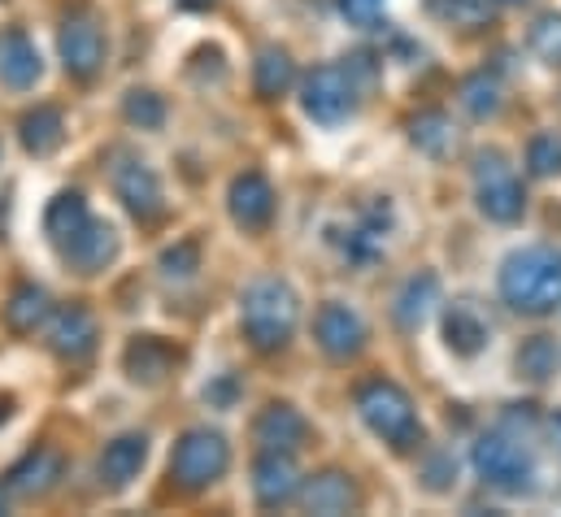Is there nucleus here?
<instances>
[{
  "mask_svg": "<svg viewBox=\"0 0 561 517\" xmlns=\"http://www.w3.org/2000/svg\"><path fill=\"white\" fill-rule=\"evenodd\" d=\"M501 296L518 313H553L561 305V253L558 249H523L501 269Z\"/></svg>",
  "mask_w": 561,
  "mask_h": 517,
  "instance_id": "f257e3e1",
  "label": "nucleus"
},
{
  "mask_svg": "<svg viewBox=\"0 0 561 517\" xmlns=\"http://www.w3.org/2000/svg\"><path fill=\"white\" fill-rule=\"evenodd\" d=\"M240 322L257 353H279L300 322V300L283 278H257L240 300Z\"/></svg>",
  "mask_w": 561,
  "mask_h": 517,
  "instance_id": "f03ea898",
  "label": "nucleus"
},
{
  "mask_svg": "<svg viewBox=\"0 0 561 517\" xmlns=\"http://www.w3.org/2000/svg\"><path fill=\"white\" fill-rule=\"evenodd\" d=\"M357 413H362V422L383 439V444H392V448H414V439H419V413H414V400L405 395V391L397 388V383H366V388L357 391Z\"/></svg>",
  "mask_w": 561,
  "mask_h": 517,
  "instance_id": "7ed1b4c3",
  "label": "nucleus"
},
{
  "mask_svg": "<svg viewBox=\"0 0 561 517\" xmlns=\"http://www.w3.org/2000/svg\"><path fill=\"white\" fill-rule=\"evenodd\" d=\"M231 466V448L218 430H187L170 457V474L183 492H201L209 483H218Z\"/></svg>",
  "mask_w": 561,
  "mask_h": 517,
  "instance_id": "20e7f679",
  "label": "nucleus"
},
{
  "mask_svg": "<svg viewBox=\"0 0 561 517\" xmlns=\"http://www.w3.org/2000/svg\"><path fill=\"white\" fill-rule=\"evenodd\" d=\"M300 92H305V96H300L305 114H309L313 123H322V127H335V123H344V118L357 110V88H353V74H348L344 66H318V70L305 79Z\"/></svg>",
  "mask_w": 561,
  "mask_h": 517,
  "instance_id": "39448f33",
  "label": "nucleus"
},
{
  "mask_svg": "<svg viewBox=\"0 0 561 517\" xmlns=\"http://www.w3.org/2000/svg\"><path fill=\"white\" fill-rule=\"evenodd\" d=\"M474 183H479V209H483L492 222H518V218H523L527 196H523V183H518V174L505 165L501 152H483V157H479Z\"/></svg>",
  "mask_w": 561,
  "mask_h": 517,
  "instance_id": "423d86ee",
  "label": "nucleus"
},
{
  "mask_svg": "<svg viewBox=\"0 0 561 517\" xmlns=\"http://www.w3.org/2000/svg\"><path fill=\"white\" fill-rule=\"evenodd\" d=\"M474 470L488 487H501V492H523L531 487V461L527 452L505 439V435H483L474 444Z\"/></svg>",
  "mask_w": 561,
  "mask_h": 517,
  "instance_id": "0eeeda50",
  "label": "nucleus"
},
{
  "mask_svg": "<svg viewBox=\"0 0 561 517\" xmlns=\"http://www.w3.org/2000/svg\"><path fill=\"white\" fill-rule=\"evenodd\" d=\"M313 335H318V348L327 357H335V361H348V357H357L366 348V322H362V313L348 309V305H335V300L318 309Z\"/></svg>",
  "mask_w": 561,
  "mask_h": 517,
  "instance_id": "6e6552de",
  "label": "nucleus"
},
{
  "mask_svg": "<svg viewBox=\"0 0 561 517\" xmlns=\"http://www.w3.org/2000/svg\"><path fill=\"white\" fill-rule=\"evenodd\" d=\"M114 187H118V196L127 200V209H131L140 222H157V218L165 214V192H161V179L152 174L148 161L127 157V161L114 170Z\"/></svg>",
  "mask_w": 561,
  "mask_h": 517,
  "instance_id": "1a4fd4ad",
  "label": "nucleus"
},
{
  "mask_svg": "<svg viewBox=\"0 0 561 517\" xmlns=\"http://www.w3.org/2000/svg\"><path fill=\"white\" fill-rule=\"evenodd\" d=\"M61 57L75 79H92L105 66V31L92 18H66L61 26Z\"/></svg>",
  "mask_w": 561,
  "mask_h": 517,
  "instance_id": "9d476101",
  "label": "nucleus"
},
{
  "mask_svg": "<svg viewBox=\"0 0 561 517\" xmlns=\"http://www.w3.org/2000/svg\"><path fill=\"white\" fill-rule=\"evenodd\" d=\"M231 218L244 227V231H262L271 218H275V187L266 174L249 170L231 183Z\"/></svg>",
  "mask_w": 561,
  "mask_h": 517,
  "instance_id": "9b49d317",
  "label": "nucleus"
},
{
  "mask_svg": "<svg viewBox=\"0 0 561 517\" xmlns=\"http://www.w3.org/2000/svg\"><path fill=\"white\" fill-rule=\"evenodd\" d=\"M48 344H53L57 357L83 361V357L96 348V318H92L83 305L61 309V313L53 318V326H48Z\"/></svg>",
  "mask_w": 561,
  "mask_h": 517,
  "instance_id": "f8f14e48",
  "label": "nucleus"
},
{
  "mask_svg": "<svg viewBox=\"0 0 561 517\" xmlns=\"http://www.w3.org/2000/svg\"><path fill=\"white\" fill-rule=\"evenodd\" d=\"M61 249V257L75 261L83 274H96V269H105L114 253H118V235L105 227V222H96V218H88L66 244H57Z\"/></svg>",
  "mask_w": 561,
  "mask_h": 517,
  "instance_id": "ddd939ff",
  "label": "nucleus"
},
{
  "mask_svg": "<svg viewBox=\"0 0 561 517\" xmlns=\"http://www.w3.org/2000/svg\"><path fill=\"white\" fill-rule=\"evenodd\" d=\"M253 492L266 509L287 505L296 492H300V470L291 461V452H266L257 466H253Z\"/></svg>",
  "mask_w": 561,
  "mask_h": 517,
  "instance_id": "4468645a",
  "label": "nucleus"
},
{
  "mask_svg": "<svg viewBox=\"0 0 561 517\" xmlns=\"http://www.w3.org/2000/svg\"><path fill=\"white\" fill-rule=\"evenodd\" d=\"M305 417L291 409V404H271L257 426H253V439L262 444V452H296L305 444Z\"/></svg>",
  "mask_w": 561,
  "mask_h": 517,
  "instance_id": "2eb2a0df",
  "label": "nucleus"
},
{
  "mask_svg": "<svg viewBox=\"0 0 561 517\" xmlns=\"http://www.w3.org/2000/svg\"><path fill=\"white\" fill-rule=\"evenodd\" d=\"M300 505H305L309 514H322V517L348 514V509H357V487H353L348 474L327 470V474H318V479L300 492Z\"/></svg>",
  "mask_w": 561,
  "mask_h": 517,
  "instance_id": "dca6fc26",
  "label": "nucleus"
},
{
  "mask_svg": "<svg viewBox=\"0 0 561 517\" xmlns=\"http://www.w3.org/2000/svg\"><path fill=\"white\" fill-rule=\"evenodd\" d=\"M39 79V53L22 31H9L0 39V83L9 88H31Z\"/></svg>",
  "mask_w": 561,
  "mask_h": 517,
  "instance_id": "f3484780",
  "label": "nucleus"
},
{
  "mask_svg": "<svg viewBox=\"0 0 561 517\" xmlns=\"http://www.w3.org/2000/svg\"><path fill=\"white\" fill-rule=\"evenodd\" d=\"M444 340H448V348H453L457 357H474V353H483V344H488V322L479 318L474 305H453V309L444 313Z\"/></svg>",
  "mask_w": 561,
  "mask_h": 517,
  "instance_id": "a211bd4d",
  "label": "nucleus"
},
{
  "mask_svg": "<svg viewBox=\"0 0 561 517\" xmlns=\"http://www.w3.org/2000/svg\"><path fill=\"white\" fill-rule=\"evenodd\" d=\"M144 457H148V439H144V435H123V439H114V444L105 448V457H101V479H105L110 487H127V483L140 474Z\"/></svg>",
  "mask_w": 561,
  "mask_h": 517,
  "instance_id": "6ab92c4d",
  "label": "nucleus"
},
{
  "mask_svg": "<svg viewBox=\"0 0 561 517\" xmlns=\"http://www.w3.org/2000/svg\"><path fill=\"white\" fill-rule=\"evenodd\" d=\"M57 479H61V457H57L53 448H35L26 461H18V466L9 470V487L22 492V496H39V492H48Z\"/></svg>",
  "mask_w": 561,
  "mask_h": 517,
  "instance_id": "aec40b11",
  "label": "nucleus"
},
{
  "mask_svg": "<svg viewBox=\"0 0 561 517\" xmlns=\"http://www.w3.org/2000/svg\"><path fill=\"white\" fill-rule=\"evenodd\" d=\"M435 305H439V278H435V274H414V278L401 287V296H397V322H401L405 331H414V326H422V322L431 318Z\"/></svg>",
  "mask_w": 561,
  "mask_h": 517,
  "instance_id": "412c9836",
  "label": "nucleus"
},
{
  "mask_svg": "<svg viewBox=\"0 0 561 517\" xmlns=\"http://www.w3.org/2000/svg\"><path fill=\"white\" fill-rule=\"evenodd\" d=\"M170 366H174V348L152 340V335H144L127 348V375L136 383H161L170 375Z\"/></svg>",
  "mask_w": 561,
  "mask_h": 517,
  "instance_id": "4be33fe9",
  "label": "nucleus"
},
{
  "mask_svg": "<svg viewBox=\"0 0 561 517\" xmlns=\"http://www.w3.org/2000/svg\"><path fill=\"white\" fill-rule=\"evenodd\" d=\"M61 139H66V118H61V110L39 105L35 114L22 118V143H26V152L48 157V152L61 148Z\"/></svg>",
  "mask_w": 561,
  "mask_h": 517,
  "instance_id": "5701e85b",
  "label": "nucleus"
},
{
  "mask_svg": "<svg viewBox=\"0 0 561 517\" xmlns=\"http://www.w3.org/2000/svg\"><path fill=\"white\" fill-rule=\"evenodd\" d=\"M88 218H92V214H88L83 196L61 192V196L48 205V214H44V231H48V240H53V244H66V240L88 222Z\"/></svg>",
  "mask_w": 561,
  "mask_h": 517,
  "instance_id": "b1692460",
  "label": "nucleus"
},
{
  "mask_svg": "<svg viewBox=\"0 0 561 517\" xmlns=\"http://www.w3.org/2000/svg\"><path fill=\"white\" fill-rule=\"evenodd\" d=\"M48 318V296L39 291V287H18L13 296H9V305H4V322H9V331H18V335H31L39 322Z\"/></svg>",
  "mask_w": 561,
  "mask_h": 517,
  "instance_id": "393cba45",
  "label": "nucleus"
},
{
  "mask_svg": "<svg viewBox=\"0 0 561 517\" xmlns=\"http://www.w3.org/2000/svg\"><path fill=\"white\" fill-rule=\"evenodd\" d=\"M291 79H296V66H291V57H287L283 48H266V53L257 57V70H253L257 96L275 101V96H283V92L291 88Z\"/></svg>",
  "mask_w": 561,
  "mask_h": 517,
  "instance_id": "a878e982",
  "label": "nucleus"
},
{
  "mask_svg": "<svg viewBox=\"0 0 561 517\" xmlns=\"http://www.w3.org/2000/svg\"><path fill=\"white\" fill-rule=\"evenodd\" d=\"M414 143H419L422 152H431V157H444L448 148H453V123H448V114H439V110H426L414 118Z\"/></svg>",
  "mask_w": 561,
  "mask_h": 517,
  "instance_id": "bb28decb",
  "label": "nucleus"
},
{
  "mask_svg": "<svg viewBox=\"0 0 561 517\" xmlns=\"http://www.w3.org/2000/svg\"><path fill=\"white\" fill-rule=\"evenodd\" d=\"M461 105L474 114V118H492L501 110V83L492 74H470L461 83Z\"/></svg>",
  "mask_w": 561,
  "mask_h": 517,
  "instance_id": "cd10ccee",
  "label": "nucleus"
},
{
  "mask_svg": "<svg viewBox=\"0 0 561 517\" xmlns=\"http://www.w3.org/2000/svg\"><path fill=\"white\" fill-rule=\"evenodd\" d=\"M518 370H523L527 379L545 383V379L558 370V348H553V340H549V335L527 340V344H523V353H518Z\"/></svg>",
  "mask_w": 561,
  "mask_h": 517,
  "instance_id": "c85d7f7f",
  "label": "nucleus"
},
{
  "mask_svg": "<svg viewBox=\"0 0 561 517\" xmlns=\"http://www.w3.org/2000/svg\"><path fill=\"white\" fill-rule=\"evenodd\" d=\"M527 170L536 179H553L561 174V135L558 130H540L531 143H527Z\"/></svg>",
  "mask_w": 561,
  "mask_h": 517,
  "instance_id": "c756f323",
  "label": "nucleus"
},
{
  "mask_svg": "<svg viewBox=\"0 0 561 517\" xmlns=\"http://www.w3.org/2000/svg\"><path fill=\"white\" fill-rule=\"evenodd\" d=\"M531 53L549 66H561V13H545L536 26H531Z\"/></svg>",
  "mask_w": 561,
  "mask_h": 517,
  "instance_id": "7c9ffc66",
  "label": "nucleus"
},
{
  "mask_svg": "<svg viewBox=\"0 0 561 517\" xmlns=\"http://www.w3.org/2000/svg\"><path fill=\"white\" fill-rule=\"evenodd\" d=\"M127 118L140 130H157L165 123V101L157 92H131L127 96Z\"/></svg>",
  "mask_w": 561,
  "mask_h": 517,
  "instance_id": "2f4dec72",
  "label": "nucleus"
},
{
  "mask_svg": "<svg viewBox=\"0 0 561 517\" xmlns=\"http://www.w3.org/2000/svg\"><path fill=\"white\" fill-rule=\"evenodd\" d=\"M196 265H201V244H196V240H179V244L161 257V269H165L170 278H187Z\"/></svg>",
  "mask_w": 561,
  "mask_h": 517,
  "instance_id": "473e14b6",
  "label": "nucleus"
},
{
  "mask_svg": "<svg viewBox=\"0 0 561 517\" xmlns=\"http://www.w3.org/2000/svg\"><path fill=\"white\" fill-rule=\"evenodd\" d=\"M431 13H439L448 22H479L483 4H474V0H431Z\"/></svg>",
  "mask_w": 561,
  "mask_h": 517,
  "instance_id": "72a5a7b5",
  "label": "nucleus"
},
{
  "mask_svg": "<svg viewBox=\"0 0 561 517\" xmlns=\"http://www.w3.org/2000/svg\"><path fill=\"white\" fill-rule=\"evenodd\" d=\"M340 13L353 26H375L383 18V0H340Z\"/></svg>",
  "mask_w": 561,
  "mask_h": 517,
  "instance_id": "f704fd0d",
  "label": "nucleus"
},
{
  "mask_svg": "<svg viewBox=\"0 0 561 517\" xmlns=\"http://www.w3.org/2000/svg\"><path fill=\"white\" fill-rule=\"evenodd\" d=\"M179 4H187V9H209L214 0H179Z\"/></svg>",
  "mask_w": 561,
  "mask_h": 517,
  "instance_id": "c9c22d12",
  "label": "nucleus"
},
{
  "mask_svg": "<svg viewBox=\"0 0 561 517\" xmlns=\"http://www.w3.org/2000/svg\"><path fill=\"white\" fill-rule=\"evenodd\" d=\"M9 409H13V404H9V400H4V395H0V422H4V417H9Z\"/></svg>",
  "mask_w": 561,
  "mask_h": 517,
  "instance_id": "e433bc0d",
  "label": "nucleus"
},
{
  "mask_svg": "<svg viewBox=\"0 0 561 517\" xmlns=\"http://www.w3.org/2000/svg\"><path fill=\"white\" fill-rule=\"evenodd\" d=\"M501 4H531V0H501Z\"/></svg>",
  "mask_w": 561,
  "mask_h": 517,
  "instance_id": "4c0bfd02",
  "label": "nucleus"
},
{
  "mask_svg": "<svg viewBox=\"0 0 561 517\" xmlns=\"http://www.w3.org/2000/svg\"><path fill=\"white\" fill-rule=\"evenodd\" d=\"M0 514H4V492H0Z\"/></svg>",
  "mask_w": 561,
  "mask_h": 517,
  "instance_id": "58836bf2",
  "label": "nucleus"
}]
</instances>
